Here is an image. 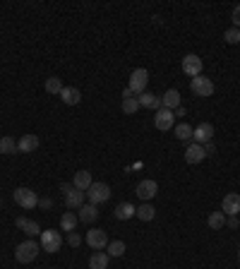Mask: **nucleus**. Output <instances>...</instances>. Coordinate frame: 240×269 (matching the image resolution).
<instances>
[{
	"instance_id": "bb28decb",
	"label": "nucleus",
	"mask_w": 240,
	"mask_h": 269,
	"mask_svg": "<svg viewBox=\"0 0 240 269\" xmlns=\"http://www.w3.org/2000/svg\"><path fill=\"white\" fill-rule=\"evenodd\" d=\"M209 229H214V231H219V229H224L226 226V214L224 212H211L209 214Z\"/></svg>"
},
{
	"instance_id": "ddd939ff",
	"label": "nucleus",
	"mask_w": 240,
	"mask_h": 269,
	"mask_svg": "<svg viewBox=\"0 0 240 269\" xmlns=\"http://www.w3.org/2000/svg\"><path fill=\"white\" fill-rule=\"evenodd\" d=\"M221 212L228 214V216H238L240 212V195L238 192H228L224 197V202H221Z\"/></svg>"
},
{
	"instance_id": "72a5a7b5",
	"label": "nucleus",
	"mask_w": 240,
	"mask_h": 269,
	"mask_svg": "<svg viewBox=\"0 0 240 269\" xmlns=\"http://www.w3.org/2000/svg\"><path fill=\"white\" fill-rule=\"evenodd\" d=\"M233 27H238L240 29V5H235V8H233Z\"/></svg>"
},
{
	"instance_id": "9b49d317",
	"label": "nucleus",
	"mask_w": 240,
	"mask_h": 269,
	"mask_svg": "<svg viewBox=\"0 0 240 269\" xmlns=\"http://www.w3.org/2000/svg\"><path fill=\"white\" fill-rule=\"evenodd\" d=\"M137 197L139 199H154L156 197V192H159V185H156V181H152V178H147V181H139V185H137Z\"/></svg>"
},
{
	"instance_id": "f257e3e1",
	"label": "nucleus",
	"mask_w": 240,
	"mask_h": 269,
	"mask_svg": "<svg viewBox=\"0 0 240 269\" xmlns=\"http://www.w3.org/2000/svg\"><path fill=\"white\" fill-rule=\"evenodd\" d=\"M39 253H41V245L36 240H24V243H19L15 248V260L22 262V264H29V262H34L39 257Z\"/></svg>"
},
{
	"instance_id": "a211bd4d",
	"label": "nucleus",
	"mask_w": 240,
	"mask_h": 269,
	"mask_svg": "<svg viewBox=\"0 0 240 269\" xmlns=\"http://www.w3.org/2000/svg\"><path fill=\"white\" fill-rule=\"evenodd\" d=\"M60 99H63L65 106H77L82 101V92L77 87H63L60 92Z\"/></svg>"
},
{
	"instance_id": "6ab92c4d",
	"label": "nucleus",
	"mask_w": 240,
	"mask_h": 269,
	"mask_svg": "<svg viewBox=\"0 0 240 269\" xmlns=\"http://www.w3.org/2000/svg\"><path fill=\"white\" fill-rule=\"evenodd\" d=\"M91 173H89V171H77V173H75V178H72V185H75V188H77V190H82V192H87L89 188H91Z\"/></svg>"
},
{
	"instance_id": "c9c22d12",
	"label": "nucleus",
	"mask_w": 240,
	"mask_h": 269,
	"mask_svg": "<svg viewBox=\"0 0 240 269\" xmlns=\"http://www.w3.org/2000/svg\"><path fill=\"white\" fill-rule=\"evenodd\" d=\"M226 226H228V229H238V216H228V219H226Z\"/></svg>"
},
{
	"instance_id": "393cba45",
	"label": "nucleus",
	"mask_w": 240,
	"mask_h": 269,
	"mask_svg": "<svg viewBox=\"0 0 240 269\" xmlns=\"http://www.w3.org/2000/svg\"><path fill=\"white\" fill-rule=\"evenodd\" d=\"M17 142L15 140H12V137H8V134H5V137H0V154H5V156H10V154H17Z\"/></svg>"
},
{
	"instance_id": "2f4dec72",
	"label": "nucleus",
	"mask_w": 240,
	"mask_h": 269,
	"mask_svg": "<svg viewBox=\"0 0 240 269\" xmlns=\"http://www.w3.org/2000/svg\"><path fill=\"white\" fill-rule=\"evenodd\" d=\"M224 41L226 43H240V29L238 27H231L224 32Z\"/></svg>"
},
{
	"instance_id": "e433bc0d",
	"label": "nucleus",
	"mask_w": 240,
	"mask_h": 269,
	"mask_svg": "<svg viewBox=\"0 0 240 269\" xmlns=\"http://www.w3.org/2000/svg\"><path fill=\"white\" fill-rule=\"evenodd\" d=\"M204 151H207V154H214V144H211V142L204 144Z\"/></svg>"
},
{
	"instance_id": "7ed1b4c3",
	"label": "nucleus",
	"mask_w": 240,
	"mask_h": 269,
	"mask_svg": "<svg viewBox=\"0 0 240 269\" xmlns=\"http://www.w3.org/2000/svg\"><path fill=\"white\" fill-rule=\"evenodd\" d=\"M147 84H149V72L144 70V68H137V70H132V75H130V84L128 89L132 92V94H144L147 92Z\"/></svg>"
},
{
	"instance_id": "f3484780",
	"label": "nucleus",
	"mask_w": 240,
	"mask_h": 269,
	"mask_svg": "<svg viewBox=\"0 0 240 269\" xmlns=\"http://www.w3.org/2000/svg\"><path fill=\"white\" fill-rule=\"evenodd\" d=\"M77 216H80L82 223H94L96 219H99V207L91 205V202H89V205H82V207H80V214H77Z\"/></svg>"
},
{
	"instance_id": "c756f323",
	"label": "nucleus",
	"mask_w": 240,
	"mask_h": 269,
	"mask_svg": "<svg viewBox=\"0 0 240 269\" xmlns=\"http://www.w3.org/2000/svg\"><path fill=\"white\" fill-rule=\"evenodd\" d=\"M176 137H178V142H187V140H192V127L187 125V123H180V125L176 127Z\"/></svg>"
},
{
	"instance_id": "7c9ffc66",
	"label": "nucleus",
	"mask_w": 240,
	"mask_h": 269,
	"mask_svg": "<svg viewBox=\"0 0 240 269\" xmlns=\"http://www.w3.org/2000/svg\"><path fill=\"white\" fill-rule=\"evenodd\" d=\"M46 92L48 94L60 96V92H63V82H60V77H48L46 79Z\"/></svg>"
},
{
	"instance_id": "4be33fe9",
	"label": "nucleus",
	"mask_w": 240,
	"mask_h": 269,
	"mask_svg": "<svg viewBox=\"0 0 240 269\" xmlns=\"http://www.w3.org/2000/svg\"><path fill=\"white\" fill-rule=\"evenodd\" d=\"M135 212H137V207L132 205V202H123V205H118L115 207V219H120V221H128V219H132L135 216Z\"/></svg>"
},
{
	"instance_id": "aec40b11",
	"label": "nucleus",
	"mask_w": 240,
	"mask_h": 269,
	"mask_svg": "<svg viewBox=\"0 0 240 269\" xmlns=\"http://www.w3.org/2000/svg\"><path fill=\"white\" fill-rule=\"evenodd\" d=\"M17 229H22L29 238L41 236V226H39V223L32 221V219H24V216H19V219H17Z\"/></svg>"
},
{
	"instance_id": "1a4fd4ad",
	"label": "nucleus",
	"mask_w": 240,
	"mask_h": 269,
	"mask_svg": "<svg viewBox=\"0 0 240 269\" xmlns=\"http://www.w3.org/2000/svg\"><path fill=\"white\" fill-rule=\"evenodd\" d=\"M214 140V125L211 123H200L197 127H192V142L195 144H209Z\"/></svg>"
},
{
	"instance_id": "473e14b6",
	"label": "nucleus",
	"mask_w": 240,
	"mask_h": 269,
	"mask_svg": "<svg viewBox=\"0 0 240 269\" xmlns=\"http://www.w3.org/2000/svg\"><path fill=\"white\" fill-rule=\"evenodd\" d=\"M82 243V238H80V233L77 231H70L67 233V245H72V248H77Z\"/></svg>"
},
{
	"instance_id": "6e6552de",
	"label": "nucleus",
	"mask_w": 240,
	"mask_h": 269,
	"mask_svg": "<svg viewBox=\"0 0 240 269\" xmlns=\"http://www.w3.org/2000/svg\"><path fill=\"white\" fill-rule=\"evenodd\" d=\"M190 89H192V94L195 96H202V99H207V96L214 94V82L209 77H192L190 82Z\"/></svg>"
},
{
	"instance_id": "2eb2a0df",
	"label": "nucleus",
	"mask_w": 240,
	"mask_h": 269,
	"mask_svg": "<svg viewBox=\"0 0 240 269\" xmlns=\"http://www.w3.org/2000/svg\"><path fill=\"white\" fill-rule=\"evenodd\" d=\"M161 108H168V111L180 108V92L178 89H168L166 94L161 96Z\"/></svg>"
},
{
	"instance_id": "a878e982",
	"label": "nucleus",
	"mask_w": 240,
	"mask_h": 269,
	"mask_svg": "<svg viewBox=\"0 0 240 269\" xmlns=\"http://www.w3.org/2000/svg\"><path fill=\"white\" fill-rule=\"evenodd\" d=\"M135 216H139V221H154V216H156V209L152 205H139L137 207Z\"/></svg>"
},
{
	"instance_id": "58836bf2",
	"label": "nucleus",
	"mask_w": 240,
	"mask_h": 269,
	"mask_svg": "<svg viewBox=\"0 0 240 269\" xmlns=\"http://www.w3.org/2000/svg\"><path fill=\"white\" fill-rule=\"evenodd\" d=\"M238 264H240V250H238Z\"/></svg>"
},
{
	"instance_id": "f8f14e48",
	"label": "nucleus",
	"mask_w": 240,
	"mask_h": 269,
	"mask_svg": "<svg viewBox=\"0 0 240 269\" xmlns=\"http://www.w3.org/2000/svg\"><path fill=\"white\" fill-rule=\"evenodd\" d=\"M173 123H176V113L173 111H168V108H159L156 111V116H154V125L159 127V130H171L173 127Z\"/></svg>"
},
{
	"instance_id": "dca6fc26",
	"label": "nucleus",
	"mask_w": 240,
	"mask_h": 269,
	"mask_svg": "<svg viewBox=\"0 0 240 269\" xmlns=\"http://www.w3.org/2000/svg\"><path fill=\"white\" fill-rule=\"evenodd\" d=\"M17 149L22 154H32V151L39 149V137L36 134H22L19 142H17Z\"/></svg>"
},
{
	"instance_id": "f03ea898",
	"label": "nucleus",
	"mask_w": 240,
	"mask_h": 269,
	"mask_svg": "<svg viewBox=\"0 0 240 269\" xmlns=\"http://www.w3.org/2000/svg\"><path fill=\"white\" fill-rule=\"evenodd\" d=\"M63 199H65V205L70 207V209H80L82 205H84V199H87V192H82L77 190L72 183H63Z\"/></svg>"
},
{
	"instance_id": "f704fd0d",
	"label": "nucleus",
	"mask_w": 240,
	"mask_h": 269,
	"mask_svg": "<svg viewBox=\"0 0 240 269\" xmlns=\"http://www.w3.org/2000/svg\"><path fill=\"white\" fill-rule=\"evenodd\" d=\"M39 207H41V209H51V207H53V199H51V197L39 199Z\"/></svg>"
},
{
	"instance_id": "0eeeda50",
	"label": "nucleus",
	"mask_w": 240,
	"mask_h": 269,
	"mask_svg": "<svg viewBox=\"0 0 240 269\" xmlns=\"http://www.w3.org/2000/svg\"><path fill=\"white\" fill-rule=\"evenodd\" d=\"M87 245L91 248V250H106L108 248V233H106L104 229H91V231H87Z\"/></svg>"
},
{
	"instance_id": "5701e85b",
	"label": "nucleus",
	"mask_w": 240,
	"mask_h": 269,
	"mask_svg": "<svg viewBox=\"0 0 240 269\" xmlns=\"http://www.w3.org/2000/svg\"><path fill=\"white\" fill-rule=\"evenodd\" d=\"M106 267H108V253L96 250V253L89 257V269H106Z\"/></svg>"
},
{
	"instance_id": "4c0bfd02",
	"label": "nucleus",
	"mask_w": 240,
	"mask_h": 269,
	"mask_svg": "<svg viewBox=\"0 0 240 269\" xmlns=\"http://www.w3.org/2000/svg\"><path fill=\"white\" fill-rule=\"evenodd\" d=\"M130 96H135V94H132L130 89H123V99H130Z\"/></svg>"
},
{
	"instance_id": "412c9836",
	"label": "nucleus",
	"mask_w": 240,
	"mask_h": 269,
	"mask_svg": "<svg viewBox=\"0 0 240 269\" xmlns=\"http://www.w3.org/2000/svg\"><path fill=\"white\" fill-rule=\"evenodd\" d=\"M137 101H139V106H142V108H156V111L161 108V96L152 94V92H144V94H139V96H137Z\"/></svg>"
},
{
	"instance_id": "9d476101",
	"label": "nucleus",
	"mask_w": 240,
	"mask_h": 269,
	"mask_svg": "<svg viewBox=\"0 0 240 269\" xmlns=\"http://www.w3.org/2000/svg\"><path fill=\"white\" fill-rule=\"evenodd\" d=\"M202 68H204V63H202L200 56L190 53V56L183 58V72H185V75H190V77H200V75H202Z\"/></svg>"
},
{
	"instance_id": "4468645a",
	"label": "nucleus",
	"mask_w": 240,
	"mask_h": 269,
	"mask_svg": "<svg viewBox=\"0 0 240 269\" xmlns=\"http://www.w3.org/2000/svg\"><path fill=\"white\" fill-rule=\"evenodd\" d=\"M207 159V151H204V147L202 144H195L192 142L187 149H185V161L187 164H202Z\"/></svg>"
},
{
	"instance_id": "c85d7f7f",
	"label": "nucleus",
	"mask_w": 240,
	"mask_h": 269,
	"mask_svg": "<svg viewBox=\"0 0 240 269\" xmlns=\"http://www.w3.org/2000/svg\"><path fill=\"white\" fill-rule=\"evenodd\" d=\"M123 113H128V116H132V113L139 111V101H137V96H130V99H123Z\"/></svg>"
},
{
	"instance_id": "39448f33",
	"label": "nucleus",
	"mask_w": 240,
	"mask_h": 269,
	"mask_svg": "<svg viewBox=\"0 0 240 269\" xmlns=\"http://www.w3.org/2000/svg\"><path fill=\"white\" fill-rule=\"evenodd\" d=\"M111 188L106 183H91V188L87 190V199L91 205H101V202H108L111 199Z\"/></svg>"
},
{
	"instance_id": "ea45409f",
	"label": "nucleus",
	"mask_w": 240,
	"mask_h": 269,
	"mask_svg": "<svg viewBox=\"0 0 240 269\" xmlns=\"http://www.w3.org/2000/svg\"><path fill=\"white\" fill-rule=\"evenodd\" d=\"M0 207H3V202H0Z\"/></svg>"
},
{
	"instance_id": "20e7f679",
	"label": "nucleus",
	"mask_w": 240,
	"mask_h": 269,
	"mask_svg": "<svg viewBox=\"0 0 240 269\" xmlns=\"http://www.w3.org/2000/svg\"><path fill=\"white\" fill-rule=\"evenodd\" d=\"M63 248V236L58 231H41V250L43 253H58Z\"/></svg>"
},
{
	"instance_id": "b1692460",
	"label": "nucleus",
	"mask_w": 240,
	"mask_h": 269,
	"mask_svg": "<svg viewBox=\"0 0 240 269\" xmlns=\"http://www.w3.org/2000/svg\"><path fill=\"white\" fill-rule=\"evenodd\" d=\"M77 223H80V216H77V214L65 212L63 216H60V229H63V231H67V233L77 229Z\"/></svg>"
},
{
	"instance_id": "cd10ccee",
	"label": "nucleus",
	"mask_w": 240,
	"mask_h": 269,
	"mask_svg": "<svg viewBox=\"0 0 240 269\" xmlns=\"http://www.w3.org/2000/svg\"><path fill=\"white\" fill-rule=\"evenodd\" d=\"M106 250H108V257H123L125 255V243L123 240H111Z\"/></svg>"
},
{
	"instance_id": "423d86ee",
	"label": "nucleus",
	"mask_w": 240,
	"mask_h": 269,
	"mask_svg": "<svg viewBox=\"0 0 240 269\" xmlns=\"http://www.w3.org/2000/svg\"><path fill=\"white\" fill-rule=\"evenodd\" d=\"M12 197H15V202L22 207V209L39 207V197H36V192H34L32 188H17V190L12 192Z\"/></svg>"
}]
</instances>
